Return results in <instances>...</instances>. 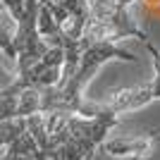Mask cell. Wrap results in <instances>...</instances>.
<instances>
[{"mask_svg":"<svg viewBox=\"0 0 160 160\" xmlns=\"http://www.w3.org/2000/svg\"><path fill=\"white\" fill-rule=\"evenodd\" d=\"M14 33H17V19L10 14V10H7V7L2 5V0H0V50H2L7 58H17Z\"/></svg>","mask_w":160,"mask_h":160,"instance_id":"8992f818","label":"cell"},{"mask_svg":"<svg viewBox=\"0 0 160 160\" xmlns=\"http://www.w3.org/2000/svg\"><path fill=\"white\" fill-rule=\"evenodd\" d=\"M146 50L153 58V67H155V77L148 84H141V86H132V88H122V91H115V93L108 96V100H103L115 115L122 112H132V110H139V108L153 103L160 98V48L155 46L153 41H146L143 43Z\"/></svg>","mask_w":160,"mask_h":160,"instance_id":"277c9868","label":"cell"},{"mask_svg":"<svg viewBox=\"0 0 160 160\" xmlns=\"http://www.w3.org/2000/svg\"><path fill=\"white\" fill-rule=\"evenodd\" d=\"M160 141V129H153V132H141V134H134V136H122V139H105L103 143V151L115 158H148L153 146Z\"/></svg>","mask_w":160,"mask_h":160,"instance_id":"5b68a950","label":"cell"},{"mask_svg":"<svg viewBox=\"0 0 160 160\" xmlns=\"http://www.w3.org/2000/svg\"><path fill=\"white\" fill-rule=\"evenodd\" d=\"M43 0H24V12L17 19L14 50H17V72H24L50 50L43 36L38 33V10Z\"/></svg>","mask_w":160,"mask_h":160,"instance_id":"3957f363","label":"cell"},{"mask_svg":"<svg viewBox=\"0 0 160 160\" xmlns=\"http://www.w3.org/2000/svg\"><path fill=\"white\" fill-rule=\"evenodd\" d=\"M146 2H160V0H146Z\"/></svg>","mask_w":160,"mask_h":160,"instance_id":"52a82bcc","label":"cell"},{"mask_svg":"<svg viewBox=\"0 0 160 160\" xmlns=\"http://www.w3.org/2000/svg\"><path fill=\"white\" fill-rule=\"evenodd\" d=\"M129 160H139V158H129Z\"/></svg>","mask_w":160,"mask_h":160,"instance_id":"ba28073f","label":"cell"},{"mask_svg":"<svg viewBox=\"0 0 160 160\" xmlns=\"http://www.w3.org/2000/svg\"><path fill=\"white\" fill-rule=\"evenodd\" d=\"M81 36L108 43H117L122 38H139L141 43L151 41V36L132 17L129 7L117 5L115 0H88V19Z\"/></svg>","mask_w":160,"mask_h":160,"instance_id":"7a4b0ae2","label":"cell"},{"mask_svg":"<svg viewBox=\"0 0 160 160\" xmlns=\"http://www.w3.org/2000/svg\"><path fill=\"white\" fill-rule=\"evenodd\" d=\"M120 115L103 112L81 117L69 112H36L27 117L29 132L38 143L46 160H91L108 139V132L117 127Z\"/></svg>","mask_w":160,"mask_h":160,"instance_id":"6da1fadb","label":"cell"}]
</instances>
